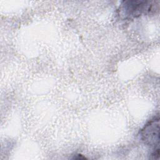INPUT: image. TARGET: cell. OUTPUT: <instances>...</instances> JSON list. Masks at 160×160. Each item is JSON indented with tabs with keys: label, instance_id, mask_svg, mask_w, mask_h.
<instances>
[{
	"label": "cell",
	"instance_id": "obj_1",
	"mask_svg": "<svg viewBox=\"0 0 160 160\" xmlns=\"http://www.w3.org/2000/svg\"><path fill=\"white\" fill-rule=\"evenodd\" d=\"M142 140L154 148V151L159 149V118L154 117L151 119L142 129L141 132Z\"/></svg>",
	"mask_w": 160,
	"mask_h": 160
},
{
	"label": "cell",
	"instance_id": "obj_2",
	"mask_svg": "<svg viewBox=\"0 0 160 160\" xmlns=\"http://www.w3.org/2000/svg\"><path fill=\"white\" fill-rule=\"evenodd\" d=\"M149 1H124L119 7V14L125 18H136L151 10V5Z\"/></svg>",
	"mask_w": 160,
	"mask_h": 160
}]
</instances>
